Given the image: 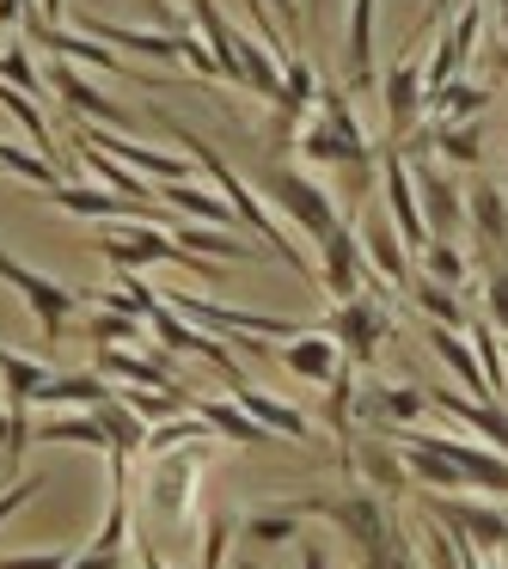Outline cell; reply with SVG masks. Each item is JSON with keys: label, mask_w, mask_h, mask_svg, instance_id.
Wrapping results in <instances>:
<instances>
[{"label": "cell", "mask_w": 508, "mask_h": 569, "mask_svg": "<svg viewBox=\"0 0 508 569\" xmlns=\"http://www.w3.org/2000/svg\"><path fill=\"white\" fill-rule=\"evenodd\" d=\"M288 508H300V515H319V520H331V527H343V539L356 545L361 569H392V557L410 545L405 527H398V515L368 490V483H361V490H343V496H300V502H288Z\"/></svg>", "instance_id": "1"}, {"label": "cell", "mask_w": 508, "mask_h": 569, "mask_svg": "<svg viewBox=\"0 0 508 569\" xmlns=\"http://www.w3.org/2000/svg\"><path fill=\"white\" fill-rule=\"evenodd\" d=\"M166 129H172V141H178V148H190V160H197L202 172L215 178V190H221V197L233 202L239 227H246L251 239H263V251H270V258H282V263H288V270H295V276H307V282H312V263L300 258V246H288V233H282V227L270 221V214H263V202L251 197V184H246V178H239L233 166H227V160H221V153H215V148H209V141H202V136H190V129H178V123H166Z\"/></svg>", "instance_id": "2"}, {"label": "cell", "mask_w": 508, "mask_h": 569, "mask_svg": "<svg viewBox=\"0 0 508 569\" xmlns=\"http://www.w3.org/2000/svg\"><path fill=\"white\" fill-rule=\"evenodd\" d=\"M300 153H307L312 166H356V172L368 178V166L380 148L361 136L356 111H349V87H319V104H312L307 129H300Z\"/></svg>", "instance_id": "3"}, {"label": "cell", "mask_w": 508, "mask_h": 569, "mask_svg": "<svg viewBox=\"0 0 508 569\" xmlns=\"http://www.w3.org/2000/svg\"><path fill=\"white\" fill-rule=\"evenodd\" d=\"M99 251L111 258V270H148V263H185L190 276H215L221 282V270H215V258H202V251L178 246L172 227H153V221H104V239Z\"/></svg>", "instance_id": "4"}, {"label": "cell", "mask_w": 508, "mask_h": 569, "mask_svg": "<svg viewBox=\"0 0 508 569\" xmlns=\"http://www.w3.org/2000/svg\"><path fill=\"white\" fill-rule=\"evenodd\" d=\"M0 282L19 288V300L31 307V319H38L43 343H62L68 325H74V307L87 300V288H62L56 276H43V270H31V263H19L7 246H0Z\"/></svg>", "instance_id": "5"}, {"label": "cell", "mask_w": 508, "mask_h": 569, "mask_svg": "<svg viewBox=\"0 0 508 569\" xmlns=\"http://www.w3.org/2000/svg\"><path fill=\"white\" fill-rule=\"evenodd\" d=\"M258 190H263V197H270L276 209L288 214V221L300 227V233L312 239V246H319L325 233H337V227H343V214L331 209V190H319L307 172H295V166H263Z\"/></svg>", "instance_id": "6"}, {"label": "cell", "mask_w": 508, "mask_h": 569, "mask_svg": "<svg viewBox=\"0 0 508 569\" xmlns=\"http://www.w3.org/2000/svg\"><path fill=\"white\" fill-rule=\"evenodd\" d=\"M319 331L349 356V368H373V361H380V343L392 337V319H386V307L368 288V295H356V300H337V307L325 312Z\"/></svg>", "instance_id": "7"}, {"label": "cell", "mask_w": 508, "mask_h": 569, "mask_svg": "<svg viewBox=\"0 0 508 569\" xmlns=\"http://www.w3.org/2000/svg\"><path fill=\"white\" fill-rule=\"evenodd\" d=\"M148 331L160 337L166 349H178V356H197V361H209L215 373H221L227 386H246V368H239V349H227V337L221 331H197V325H185V312L172 307V300H153L148 307Z\"/></svg>", "instance_id": "8"}, {"label": "cell", "mask_w": 508, "mask_h": 569, "mask_svg": "<svg viewBox=\"0 0 508 569\" xmlns=\"http://www.w3.org/2000/svg\"><path fill=\"white\" fill-rule=\"evenodd\" d=\"M172 307L185 312V319L221 331V337H263V343H288V337L312 331L307 319H282V312H239V307H221V300H202V295H172Z\"/></svg>", "instance_id": "9"}, {"label": "cell", "mask_w": 508, "mask_h": 569, "mask_svg": "<svg viewBox=\"0 0 508 569\" xmlns=\"http://www.w3.org/2000/svg\"><path fill=\"white\" fill-rule=\"evenodd\" d=\"M422 515L441 520L454 539L478 545V551H502L508 545V508H484L471 496H422Z\"/></svg>", "instance_id": "10"}, {"label": "cell", "mask_w": 508, "mask_h": 569, "mask_svg": "<svg viewBox=\"0 0 508 569\" xmlns=\"http://www.w3.org/2000/svg\"><path fill=\"white\" fill-rule=\"evenodd\" d=\"M43 80H50V92L68 104V117H74V123H99V129H117V136H123V129L136 123V117H129L123 104H117V99H104V92L92 87V80L80 74L74 62H62V56H56V62L43 68Z\"/></svg>", "instance_id": "11"}, {"label": "cell", "mask_w": 508, "mask_h": 569, "mask_svg": "<svg viewBox=\"0 0 508 569\" xmlns=\"http://www.w3.org/2000/svg\"><path fill=\"white\" fill-rule=\"evenodd\" d=\"M380 190H386V214H392L398 239L410 251L429 246V221H422V202H417V178L405 166V148H380Z\"/></svg>", "instance_id": "12"}, {"label": "cell", "mask_w": 508, "mask_h": 569, "mask_svg": "<svg viewBox=\"0 0 508 569\" xmlns=\"http://www.w3.org/2000/svg\"><path fill=\"white\" fill-rule=\"evenodd\" d=\"M368 258H361V233L356 227H337V233H325L319 239V282L331 288V300H356V295H368Z\"/></svg>", "instance_id": "13"}, {"label": "cell", "mask_w": 508, "mask_h": 569, "mask_svg": "<svg viewBox=\"0 0 508 569\" xmlns=\"http://www.w3.org/2000/svg\"><path fill=\"white\" fill-rule=\"evenodd\" d=\"M478 38H484V7H459V19L441 31V43H435L429 68H422V92H441L447 80L466 74V62L478 56Z\"/></svg>", "instance_id": "14"}, {"label": "cell", "mask_w": 508, "mask_h": 569, "mask_svg": "<svg viewBox=\"0 0 508 569\" xmlns=\"http://www.w3.org/2000/svg\"><path fill=\"white\" fill-rule=\"evenodd\" d=\"M410 178H417V202H422V221H429V239H454L466 221V202H459V184L429 160H410Z\"/></svg>", "instance_id": "15"}, {"label": "cell", "mask_w": 508, "mask_h": 569, "mask_svg": "<svg viewBox=\"0 0 508 569\" xmlns=\"http://www.w3.org/2000/svg\"><path fill=\"white\" fill-rule=\"evenodd\" d=\"M380 99H386V129H392V141H405L410 129H417V117L429 111V92H422V62L398 56V62L386 68V80H380Z\"/></svg>", "instance_id": "16"}, {"label": "cell", "mask_w": 508, "mask_h": 569, "mask_svg": "<svg viewBox=\"0 0 508 569\" xmlns=\"http://www.w3.org/2000/svg\"><path fill=\"white\" fill-rule=\"evenodd\" d=\"M422 392H429V410L454 417L459 429L484 435V447L508 453V410H502V405H490V398H459V392H447V386H422Z\"/></svg>", "instance_id": "17"}, {"label": "cell", "mask_w": 508, "mask_h": 569, "mask_svg": "<svg viewBox=\"0 0 508 569\" xmlns=\"http://www.w3.org/2000/svg\"><path fill=\"white\" fill-rule=\"evenodd\" d=\"M80 31L111 43V50H136L148 62H166V68L185 56V31H136V26H117V19H99V13H80Z\"/></svg>", "instance_id": "18"}, {"label": "cell", "mask_w": 508, "mask_h": 569, "mask_svg": "<svg viewBox=\"0 0 508 569\" xmlns=\"http://www.w3.org/2000/svg\"><path fill=\"white\" fill-rule=\"evenodd\" d=\"M361 258H368V270L380 276L386 288H410V246L398 239V227H392V214H368L361 221Z\"/></svg>", "instance_id": "19"}, {"label": "cell", "mask_w": 508, "mask_h": 569, "mask_svg": "<svg viewBox=\"0 0 508 569\" xmlns=\"http://www.w3.org/2000/svg\"><path fill=\"white\" fill-rule=\"evenodd\" d=\"M104 398H117V386L99 368L87 373H50V380L31 392V410H99Z\"/></svg>", "instance_id": "20"}, {"label": "cell", "mask_w": 508, "mask_h": 569, "mask_svg": "<svg viewBox=\"0 0 508 569\" xmlns=\"http://www.w3.org/2000/svg\"><path fill=\"white\" fill-rule=\"evenodd\" d=\"M466 221L484 251H508V190L496 178H471L466 190Z\"/></svg>", "instance_id": "21"}, {"label": "cell", "mask_w": 508, "mask_h": 569, "mask_svg": "<svg viewBox=\"0 0 508 569\" xmlns=\"http://www.w3.org/2000/svg\"><path fill=\"white\" fill-rule=\"evenodd\" d=\"M282 368L295 373V380H312V386H331V373L343 368V349L331 343V337L312 325V331H300V337H288L282 343Z\"/></svg>", "instance_id": "22"}, {"label": "cell", "mask_w": 508, "mask_h": 569, "mask_svg": "<svg viewBox=\"0 0 508 569\" xmlns=\"http://www.w3.org/2000/svg\"><path fill=\"white\" fill-rule=\"evenodd\" d=\"M202 453H160V466H153V483H148V502L160 508L166 520H185L190 508V478H197Z\"/></svg>", "instance_id": "23"}, {"label": "cell", "mask_w": 508, "mask_h": 569, "mask_svg": "<svg viewBox=\"0 0 508 569\" xmlns=\"http://www.w3.org/2000/svg\"><path fill=\"white\" fill-rule=\"evenodd\" d=\"M233 398L251 410V417L263 422L270 435H282V441H312V422H307V410H295L288 398H276V392H263V386H233Z\"/></svg>", "instance_id": "24"}, {"label": "cell", "mask_w": 508, "mask_h": 569, "mask_svg": "<svg viewBox=\"0 0 508 569\" xmlns=\"http://www.w3.org/2000/svg\"><path fill=\"white\" fill-rule=\"evenodd\" d=\"M343 87H373V0H349V43H343Z\"/></svg>", "instance_id": "25"}, {"label": "cell", "mask_w": 508, "mask_h": 569, "mask_svg": "<svg viewBox=\"0 0 508 569\" xmlns=\"http://www.w3.org/2000/svg\"><path fill=\"white\" fill-rule=\"evenodd\" d=\"M356 410L373 422H386V429H410V422L429 410V392H422V386H368V392L356 398Z\"/></svg>", "instance_id": "26"}, {"label": "cell", "mask_w": 508, "mask_h": 569, "mask_svg": "<svg viewBox=\"0 0 508 569\" xmlns=\"http://www.w3.org/2000/svg\"><path fill=\"white\" fill-rule=\"evenodd\" d=\"M429 349H435V361H441L447 373H459V386H466L471 398H490V380H484V368H478V356H471V337L466 331L429 325ZM490 405H496V398H490Z\"/></svg>", "instance_id": "27"}, {"label": "cell", "mask_w": 508, "mask_h": 569, "mask_svg": "<svg viewBox=\"0 0 508 569\" xmlns=\"http://www.w3.org/2000/svg\"><path fill=\"white\" fill-rule=\"evenodd\" d=\"M92 368L111 386H178L172 373H166V361L141 356V349H123V343H99V361H92Z\"/></svg>", "instance_id": "28"}, {"label": "cell", "mask_w": 508, "mask_h": 569, "mask_svg": "<svg viewBox=\"0 0 508 569\" xmlns=\"http://www.w3.org/2000/svg\"><path fill=\"white\" fill-rule=\"evenodd\" d=\"M31 441H74V447H99V453H111V435H104V422L92 417V410H50V417L31 422Z\"/></svg>", "instance_id": "29"}, {"label": "cell", "mask_w": 508, "mask_h": 569, "mask_svg": "<svg viewBox=\"0 0 508 569\" xmlns=\"http://www.w3.org/2000/svg\"><path fill=\"white\" fill-rule=\"evenodd\" d=\"M202 422H209L215 435H221V441H239V447H258V441H282V435H270L263 429L258 417H251L246 405H239V398H227V405H215V398H202Z\"/></svg>", "instance_id": "30"}, {"label": "cell", "mask_w": 508, "mask_h": 569, "mask_svg": "<svg viewBox=\"0 0 508 569\" xmlns=\"http://www.w3.org/2000/svg\"><path fill=\"white\" fill-rule=\"evenodd\" d=\"M74 148H80V160H87V172L99 178L104 190H117V197H136V202H153V190H148V178H141V172H129L123 160H111L104 148H92V141H80V136H74Z\"/></svg>", "instance_id": "31"}, {"label": "cell", "mask_w": 508, "mask_h": 569, "mask_svg": "<svg viewBox=\"0 0 508 569\" xmlns=\"http://www.w3.org/2000/svg\"><path fill=\"white\" fill-rule=\"evenodd\" d=\"M410 300L429 312V325H447V331H466V325H471V312L459 307V288L435 282V276H422V270L410 276Z\"/></svg>", "instance_id": "32"}, {"label": "cell", "mask_w": 508, "mask_h": 569, "mask_svg": "<svg viewBox=\"0 0 508 569\" xmlns=\"http://www.w3.org/2000/svg\"><path fill=\"white\" fill-rule=\"evenodd\" d=\"M172 233H178V246L202 251V258H227V263H246V258H258V246H251V239H239V233H227V227L185 221V227H172Z\"/></svg>", "instance_id": "33"}, {"label": "cell", "mask_w": 508, "mask_h": 569, "mask_svg": "<svg viewBox=\"0 0 508 569\" xmlns=\"http://www.w3.org/2000/svg\"><path fill=\"white\" fill-rule=\"evenodd\" d=\"M356 471L368 490H405L410 483V466H405V453H392V441H361Z\"/></svg>", "instance_id": "34"}, {"label": "cell", "mask_w": 508, "mask_h": 569, "mask_svg": "<svg viewBox=\"0 0 508 569\" xmlns=\"http://www.w3.org/2000/svg\"><path fill=\"white\" fill-rule=\"evenodd\" d=\"M466 337H471V356H478L484 380H490V398H502L508 392V343H502V331H496L490 319H471Z\"/></svg>", "instance_id": "35"}, {"label": "cell", "mask_w": 508, "mask_h": 569, "mask_svg": "<svg viewBox=\"0 0 508 569\" xmlns=\"http://www.w3.org/2000/svg\"><path fill=\"white\" fill-rule=\"evenodd\" d=\"M429 111L441 117V123H478V117L490 111V92L471 87V80H447L441 92H429Z\"/></svg>", "instance_id": "36"}, {"label": "cell", "mask_w": 508, "mask_h": 569, "mask_svg": "<svg viewBox=\"0 0 508 569\" xmlns=\"http://www.w3.org/2000/svg\"><path fill=\"white\" fill-rule=\"evenodd\" d=\"M92 417H99L104 435H111V453H141V441H148V422H141L136 410L123 405V398H104Z\"/></svg>", "instance_id": "37"}, {"label": "cell", "mask_w": 508, "mask_h": 569, "mask_svg": "<svg viewBox=\"0 0 508 569\" xmlns=\"http://www.w3.org/2000/svg\"><path fill=\"white\" fill-rule=\"evenodd\" d=\"M422 551H429V569H478V557H484L478 545L454 539L441 520H429V527H422Z\"/></svg>", "instance_id": "38"}, {"label": "cell", "mask_w": 508, "mask_h": 569, "mask_svg": "<svg viewBox=\"0 0 508 569\" xmlns=\"http://www.w3.org/2000/svg\"><path fill=\"white\" fill-rule=\"evenodd\" d=\"M190 441H215V429L202 417H172V422H153L148 429V441H141V453H178V447H190Z\"/></svg>", "instance_id": "39"}, {"label": "cell", "mask_w": 508, "mask_h": 569, "mask_svg": "<svg viewBox=\"0 0 508 569\" xmlns=\"http://www.w3.org/2000/svg\"><path fill=\"white\" fill-rule=\"evenodd\" d=\"M435 148L447 166H478L484 160V129L478 123H441L435 117Z\"/></svg>", "instance_id": "40"}, {"label": "cell", "mask_w": 508, "mask_h": 569, "mask_svg": "<svg viewBox=\"0 0 508 569\" xmlns=\"http://www.w3.org/2000/svg\"><path fill=\"white\" fill-rule=\"evenodd\" d=\"M300 508H270V515H251V520H239V539H251V545H288V539H300Z\"/></svg>", "instance_id": "41"}, {"label": "cell", "mask_w": 508, "mask_h": 569, "mask_svg": "<svg viewBox=\"0 0 508 569\" xmlns=\"http://www.w3.org/2000/svg\"><path fill=\"white\" fill-rule=\"evenodd\" d=\"M417 258H422V276H435V282H447V288L466 295V282H471V258H466V251H454L447 239H429Z\"/></svg>", "instance_id": "42"}, {"label": "cell", "mask_w": 508, "mask_h": 569, "mask_svg": "<svg viewBox=\"0 0 508 569\" xmlns=\"http://www.w3.org/2000/svg\"><path fill=\"white\" fill-rule=\"evenodd\" d=\"M87 337L92 343H141V337H148V319H141V312H123V307H99L87 325Z\"/></svg>", "instance_id": "43"}, {"label": "cell", "mask_w": 508, "mask_h": 569, "mask_svg": "<svg viewBox=\"0 0 508 569\" xmlns=\"http://www.w3.org/2000/svg\"><path fill=\"white\" fill-rule=\"evenodd\" d=\"M405 466H410V478L429 483V490H466V478H459L454 459L429 453V447H405Z\"/></svg>", "instance_id": "44"}, {"label": "cell", "mask_w": 508, "mask_h": 569, "mask_svg": "<svg viewBox=\"0 0 508 569\" xmlns=\"http://www.w3.org/2000/svg\"><path fill=\"white\" fill-rule=\"evenodd\" d=\"M0 80H7V87H19V92H31V99H43V92H50V80L31 68L26 43H7V50H0Z\"/></svg>", "instance_id": "45"}, {"label": "cell", "mask_w": 508, "mask_h": 569, "mask_svg": "<svg viewBox=\"0 0 508 569\" xmlns=\"http://www.w3.org/2000/svg\"><path fill=\"white\" fill-rule=\"evenodd\" d=\"M233 532H239V520L215 508L209 527H202V569H227V539H233Z\"/></svg>", "instance_id": "46"}, {"label": "cell", "mask_w": 508, "mask_h": 569, "mask_svg": "<svg viewBox=\"0 0 508 569\" xmlns=\"http://www.w3.org/2000/svg\"><path fill=\"white\" fill-rule=\"evenodd\" d=\"M484 319L508 337V263H490V270H484Z\"/></svg>", "instance_id": "47"}, {"label": "cell", "mask_w": 508, "mask_h": 569, "mask_svg": "<svg viewBox=\"0 0 508 569\" xmlns=\"http://www.w3.org/2000/svg\"><path fill=\"white\" fill-rule=\"evenodd\" d=\"M43 490H50V478H43V471H31L26 483H7V490H0V527H7V520H13L19 508H31V502H38Z\"/></svg>", "instance_id": "48"}, {"label": "cell", "mask_w": 508, "mask_h": 569, "mask_svg": "<svg viewBox=\"0 0 508 569\" xmlns=\"http://www.w3.org/2000/svg\"><path fill=\"white\" fill-rule=\"evenodd\" d=\"M276 13V26H282V38H288V50H300V31H307V13H300V0H263Z\"/></svg>", "instance_id": "49"}, {"label": "cell", "mask_w": 508, "mask_h": 569, "mask_svg": "<svg viewBox=\"0 0 508 569\" xmlns=\"http://www.w3.org/2000/svg\"><path fill=\"white\" fill-rule=\"evenodd\" d=\"M26 13H31V0H0V38L13 26H26Z\"/></svg>", "instance_id": "50"}, {"label": "cell", "mask_w": 508, "mask_h": 569, "mask_svg": "<svg viewBox=\"0 0 508 569\" xmlns=\"http://www.w3.org/2000/svg\"><path fill=\"white\" fill-rule=\"evenodd\" d=\"M68 569H123V557H104V551H87V557H68Z\"/></svg>", "instance_id": "51"}, {"label": "cell", "mask_w": 508, "mask_h": 569, "mask_svg": "<svg viewBox=\"0 0 508 569\" xmlns=\"http://www.w3.org/2000/svg\"><path fill=\"white\" fill-rule=\"evenodd\" d=\"M31 7H38L43 26H62V13H68V0H31Z\"/></svg>", "instance_id": "52"}, {"label": "cell", "mask_w": 508, "mask_h": 569, "mask_svg": "<svg viewBox=\"0 0 508 569\" xmlns=\"http://www.w3.org/2000/svg\"><path fill=\"white\" fill-rule=\"evenodd\" d=\"M447 13H454V0H429V13H422V26H441Z\"/></svg>", "instance_id": "53"}, {"label": "cell", "mask_w": 508, "mask_h": 569, "mask_svg": "<svg viewBox=\"0 0 508 569\" xmlns=\"http://www.w3.org/2000/svg\"><path fill=\"white\" fill-rule=\"evenodd\" d=\"M490 68H496V74H502V80H508V38H502V43H496V50H490Z\"/></svg>", "instance_id": "54"}, {"label": "cell", "mask_w": 508, "mask_h": 569, "mask_svg": "<svg viewBox=\"0 0 508 569\" xmlns=\"http://www.w3.org/2000/svg\"><path fill=\"white\" fill-rule=\"evenodd\" d=\"M141 569H166V557H160V551H153V545H148V539H141Z\"/></svg>", "instance_id": "55"}, {"label": "cell", "mask_w": 508, "mask_h": 569, "mask_svg": "<svg viewBox=\"0 0 508 569\" xmlns=\"http://www.w3.org/2000/svg\"><path fill=\"white\" fill-rule=\"evenodd\" d=\"M300 569H331V563H325V551H319V545H307V557H300Z\"/></svg>", "instance_id": "56"}, {"label": "cell", "mask_w": 508, "mask_h": 569, "mask_svg": "<svg viewBox=\"0 0 508 569\" xmlns=\"http://www.w3.org/2000/svg\"><path fill=\"white\" fill-rule=\"evenodd\" d=\"M325 13H331V0H312V26H325Z\"/></svg>", "instance_id": "57"}, {"label": "cell", "mask_w": 508, "mask_h": 569, "mask_svg": "<svg viewBox=\"0 0 508 569\" xmlns=\"http://www.w3.org/2000/svg\"><path fill=\"white\" fill-rule=\"evenodd\" d=\"M148 7H153V13H160V19H172V13H166V0H148Z\"/></svg>", "instance_id": "58"}, {"label": "cell", "mask_w": 508, "mask_h": 569, "mask_svg": "<svg viewBox=\"0 0 508 569\" xmlns=\"http://www.w3.org/2000/svg\"><path fill=\"white\" fill-rule=\"evenodd\" d=\"M496 557H502V569H508V545H502V551H496Z\"/></svg>", "instance_id": "59"}, {"label": "cell", "mask_w": 508, "mask_h": 569, "mask_svg": "<svg viewBox=\"0 0 508 569\" xmlns=\"http://www.w3.org/2000/svg\"><path fill=\"white\" fill-rule=\"evenodd\" d=\"M7 361H13V356H7V349H0V368H7Z\"/></svg>", "instance_id": "60"}]
</instances>
